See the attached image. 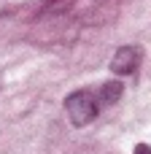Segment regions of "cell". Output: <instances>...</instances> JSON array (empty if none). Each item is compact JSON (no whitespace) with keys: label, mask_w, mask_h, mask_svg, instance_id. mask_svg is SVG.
<instances>
[{"label":"cell","mask_w":151,"mask_h":154,"mask_svg":"<svg viewBox=\"0 0 151 154\" xmlns=\"http://www.w3.org/2000/svg\"><path fill=\"white\" fill-rule=\"evenodd\" d=\"M103 100H100V92L97 89H76L65 97V114L70 119L73 127H86L95 122V116L100 114Z\"/></svg>","instance_id":"1"},{"label":"cell","mask_w":151,"mask_h":154,"mask_svg":"<svg viewBox=\"0 0 151 154\" xmlns=\"http://www.w3.org/2000/svg\"><path fill=\"white\" fill-rule=\"evenodd\" d=\"M140 62H143V49L135 46V43H130V46H122V49L113 54V60H111V70H113L116 76H130V73L138 70Z\"/></svg>","instance_id":"2"},{"label":"cell","mask_w":151,"mask_h":154,"mask_svg":"<svg viewBox=\"0 0 151 154\" xmlns=\"http://www.w3.org/2000/svg\"><path fill=\"white\" fill-rule=\"evenodd\" d=\"M122 81H105V84H100L97 87V92H100V100H103V106H113V103H119V97H122Z\"/></svg>","instance_id":"3"},{"label":"cell","mask_w":151,"mask_h":154,"mask_svg":"<svg viewBox=\"0 0 151 154\" xmlns=\"http://www.w3.org/2000/svg\"><path fill=\"white\" fill-rule=\"evenodd\" d=\"M132 154H151V146H146V143H138Z\"/></svg>","instance_id":"4"}]
</instances>
